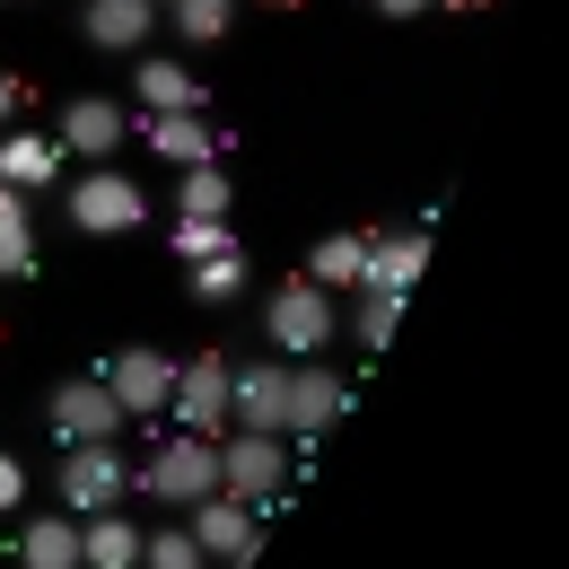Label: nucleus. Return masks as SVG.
<instances>
[{
	"mask_svg": "<svg viewBox=\"0 0 569 569\" xmlns=\"http://www.w3.org/2000/svg\"><path fill=\"white\" fill-rule=\"evenodd\" d=\"M132 482H141L149 499H167V508H193L202 491H219V438H202V429H167Z\"/></svg>",
	"mask_w": 569,
	"mask_h": 569,
	"instance_id": "1",
	"label": "nucleus"
},
{
	"mask_svg": "<svg viewBox=\"0 0 569 569\" xmlns=\"http://www.w3.org/2000/svg\"><path fill=\"white\" fill-rule=\"evenodd\" d=\"M263 342H272L281 359L325 351V342H333V289L307 281V272H289V281L263 298Z\"/></svg>",
	"mask_w": 569,
	"mask_h": 569,
	"instance_id": "2",
	"label": "nucleus"
},
{
	"mask_svg": "<svg viewBox=\"0 0 569 569\" xmlns=\"http://www.w3.org/2000/svg\"><path fill=\"white\" fill-rule=\"evenodd\" d=\"M62 211H71L79 237H132L149 219V193L114 167V158H97L88 176H71V202H62Z\"/></svg>",
	"mask_w": 569,
	"mask_h": 569,
	"instance_id": "3",
	"label": "nucleus"
},
{
	"mask_svg": "<svg viewBox=\"0 0 569 569\" xmlns=\"http://www.w3.org/2000/svg\"><path fill=\"white\" fill-rule=\"evenodd\" d=\"M281 482H289L281 429H219V491H237L246 508H272Z\"/></svg>",
	"mask_w": 569,
	"mask_h": 569,
	"instance_id": "4",
	"label": "nucleus"
},
{
	"mask_svg": "<svg viewBox=\"0 0 569 569\" xmlns=\"http://www.w3.org/2000/svg\"><path fill=\"white\" fill-rule=\"evenodd\" d=\"M132 491V473H123V438H79L62 447V473H53V499L88 517V508H114V499Z\"/></svg>",
	"mask_w": 569,
	"mask_h": 569,
	"instance_id": "5",
	"label": "nucleus"
},
{
	"mask_svg": "<svg viewBox=\"0 0 569 569\" xmlns=\"http://www.w3.org/2000/svg\"><path fill=\"white\" fill-rule=\"evenodd\" d=\"M184 535L202 561H263V508H246L237 491H202Z\"/></svg>",
	"mask_w": 569,
	"mask_h": 569,
	"instance_id": "6",
	"label": "nucleus"
},
{
	"mask_svg": "<svg viewBox=\"0 0 569 569\" xmlns=\"http://www.w3.org/2000/svg\"><path fill=\"white\" fill-rule=\"evenodd\" d=\"M228 429L289 438V359H228Z\"/></svg>",
	"mask_w": 569,
	"mask_h": 569,
	"instance_id": "7",
	"label": "nucleus"
},
{
	"mask_svg": "<svg viewBox=\"0 0 569 569\" xmlns=\"http://www.w3.org/2000/svg\"><path fill=\"white\" fill-rule=\"evenodd\" d=\"M167 421L219 438L228 429V351H193L176 359V395H167Z\"/></svg>",
	"mask_w": 569,
	"mask_h": 569,
	"instance_id": "8",
	"label": "nucleus"
},
{
	"mask_svg": "<svg viewBox=\"0 0 569 569\" xmlns=\"http://www.w3.org/2000/svg\"><path fill=\"white\" fill-rule=\"evenodd\" d=\"M106 386H114V403H123V421H158L167 412V395H176V359L149 351V342H132V351H114L106 368H97Z\"/></svg>",
	"mask_w": 569,
	"mask_h": 569,
	"instance_id": "9",
	"label": "nucleus"
},
{
	"mask_svg": "<svg viewBox=\"0 0 569 569\" xmlns=\"http://www.w3.org/2000/svg\"><path fill=\"white\" fill-rule=\"evenodd\" d=\"M44 421H53L62 447H79V438H123V403H114L106 377H71V386L44 395Z\"/></svg>",
	"mask_w": 569,
	"mask_h": 569,
	"instance_id": "10",
	"label": "nucleus"
},
{
	"mask_svg": "<svg viewBox=\"0 0 569 569\" xmlns=\"http://www.w3.org/2000/svg\"><path fill=\"white\" fill-rule=\"evenodd\" d=\"M123 132H132V114H123V97H71L62 114H53V141L62 158H123Z\"/></svg>",
	"mask_w": 569,
	"mask_h": 569,
	"instance_id": "11",
	"label": "nucleus"
},
{
	"mask_svg": "<svg viewBox=\"0 0 569 569\" xmlns=\"http://www.w3.org/2000/svg\"><path fill=\"white\" fill-rule=\"evenodd\" d=\"M342 412H351V386H342L316 351L289 359V429H298V438H316V429H333Z\"/></svg>",
	"mask_w": 569,
	"mask_h": 569,
	"instance_id": "12",
	"label": "nucleus"
},
{
	"mask_svg": "<svg viewBox=\"0 0 569 569\" xmlns=\"http://www.w3.org/2000/svg\"><path fill=\"white\" fill-rule=\"evenodd\" d=\"M79 36L97 53H141L158 36V0H79Z\"/></svg>",
	"mask_w": 569,
	"mask_h": 569,
	"instance_id": "13",
	"label": "nucleus"
},
{
	"mask_svg": "<svg viewBox=\"0 0 569 569\" xmlns=\"http://www.w3.org/2000/svg\"><path fill=\"white\" fill-rule=\"evenodd\" d=\"M132 132H141V141L158 149L167 167H202V158H219V149H228V132H211L193 106H176V114H141Z\"/></svg>",
	"mask_w": 569,
	"mask_h": 569,
	"instance_id": "14",
	"label": "nucleus"
},
{
	"mask_svg": "<svg viewBox=\"0 0 569 569\" xmlns=\"http://www.w3.org/2000/svg\"><path fill=\"white\" fill-rule=\"evenodd\" d=\"M0 184H18L27 202L53 193V184H62V141H53V132H9V123H0Z\"/></svg>",
	"mask_w": 569,
	"mask_h": 569,
	"instance_id": "15",
	"label": "nucleus"
},
{
	"mask_svg": "<svg viewBox=\"0 0 569 569\" xmlns=\"http://www.w3.org/2000/svg\"><path fill=\"white\" fill-rule=\"evenodd\" d=\"M429 263V237L421 228H403V237H368V254H359V289H395V298H412Z\"/></svg>",
	"mask_w": 569,
	"mask_h": 569,
	"instance_id": "16",
	"label": "nucleus"
},
{
	"mask_svg": "<svg viewBox=\"0 0 569 569\" xmlns=\"http://www.w3.org/2000/svg\"><path fill=\"white\" fill-rule=\"evenodd\" d=\"M79 561L88 569H141V526L123 517V499L79 517Z\"/></svg>",
	"mask_w": 569,
	"mask_h": 569,
	"instance_id": "17",
	"label": "nucleus"
},
{
	"mask_svg": "<svg viewBox=\"0 0 569 569\" xmlns=\"http://www.w3.org/2000/svg\"><path fill=\"white\" fill-rule=\"evenodd\" d=\"M18 561H27V569H79V517H71V508H53V517H27V535H18Z\"/></svg>",
	"mask_w": 569,
	"mask_h": 569,
	"instance_id": "18",
	"label": "nucleus"
},
{
	"mask_svg": "<svg viewBox=\"0 0 569 569\" xmlns=\"http://www.w3.org/2000/svg\"><path fill=\"white\" fill-rule=\"evenodd\" d=\"M132 97H141V114H176V106L202 114V79L184 71V62H141V71H132Z\"/></svg>",
	"mask_w": 569,
	"mask_h": 569,
	"instance_id": "19",
	"label": "nucleus"
},
{
	"mask_svg": "<svg viewBox=\"0 0 569 569\" xmlns=\"http://www.w3.org/2000/svg\"><path fill=\"white\" fill-rule=\"evenodd\" d=\"M184 289H193V307L246 298V246H219V254H202V263H184Z\"/></svg>",
	"mask_w": 569,
	"mask_h": 569,
	"instance_id": "20",
	"label": "nucleus"
},
{
	"mask_svg": "<svg viewBox=\"0 0 569 569\" xmlns=\"http://www.w3.org/2000/svg\"><path fill=\"white\" fill-rule=\"evenodd\" d=\"M158 18L184 36V53H202V44H228V27H237V0H167Z\"/></svg>",
	"mask_w": 569,
	"mask_h": 569,
	"instance_id": "21",
	"label": "nucleus"
},
{
	"mask_svg": "<svg viewBox=\"0 0 569 569\" xmlns=\"http://www.w3.org/2000/svg\"><path fill=\"white\" fill-rule=\"evenodd\" d=\"M395 325H403V298H395V289H351V333L368 351H386Z\"/></svg>",
	"mask_w": 569,
	"mask_h": 569,
	"instance_id": "22",
	"label": "nucleus"
},
{
	"mask_svg": "<svg viewBox=\"0 0 569 569\" xmlns=\"http://www.w3.org/2000/svg\"><path fill=\"white\" fill-rule=\"evenodd\" d=\"M27 272H36V211L9 202L0 211V281H27Z\"/></svg>",
	"mask_w": 569,
	"mask_h": 569,
	"instance_id": "23",
	"label": "nucleus"
},
{
	"mask_svg": "<svg viewBox=\"0 0 569 569\" xmlns=\"http://www.w3.org/2000/svg\"><path fill=\"white\" fill-rule=\"evenodd\" d=\"M359 254H368V237H325V246L307 254V281H325V289H359Z\"/></svg>",
	"mask_w": 569,
	"mask_h": 569,
	"instance_id": "24",
	"label": "nucleus"
},
{
	"mask_svg": "<svg viewBox=\"0 0 569 569\" xmlns=\"http://www.w3.org/2000/svg\"><path fill=\"white\" fill-rule=\"evenodd\" d=\"M219 246H237L228 211H176V254H184V263H202V254H219Z\"/></svg>",
	"mask_w": 569,
	"mask_h": 569,
	"instance_id": "25",
	"label": "nucleus"
},
{
	"mask_svg": "<svg viewBox=\"0 0 569 569\" xmlns=\"http://www.w3.org/2000/svg\"><path fill=\"white\" fill-rule=\"evenodd\" d=\"M184 211H228L237 193H228V176H219V158H202V167H184V193H176Z\"/></svg>",
	"mask_w": 569,
	"mask_h": 569,
	"instance_id": "26",
	"label": "nucleus"
},
{
	"mask_svg": "<svg viewBox=\"0 0 569 569\" xmlns=\"http://www.w3.org/2000/svg\"><path fill=\"white\" fill-rule=\"evenodd\" d=\"M141 561L149 569H193L202 552H193V535H184V526H158V535H141Z\"/></svg>",
	"mask_w": 569,
	"mask_h": 569,
	"instance_id": "27",
	"label": "nucleus"
},
{
	"mask_svg": "<svg viewBox=\"0 0 569 569\" xmlns=\"http://www.w3.org/2000/svg\"><path fill=\"white\" fill-rule=\"evenodd\" d=\"M18 499H27V473H18V456H0V517H9Z\"/></svg>",
	"mask_w": 569,
	"mask_h": 569,
	"instance_id": "28",
	"label": "nucleus"
},
{
	"mask_svg": "<svg viewBox=\"0 0 569 569\" xmlns=\"http://www.w3.org/2000/svg\"><path fill=\"white\" fill-rule=\"evenodd\" d=\"M9 114H27V79L0 71V123H9Z\"/></svg>",
	"mask_w": 569,
	"mask_h": 569,
	"instance_id": "29",
	"label": "nucleus"
},
{
	"mask_svg": "<svg viewBox=\"0 0 569 569\" xmlns=\"http://www.w3.org/2000/svg\"><path fill=\"white\" fill-rule=\"evenodd\" d=\"M368 9H377V18H421L429 0H368Z\"/></svg>",
	"mask_w": 569,
	"mask_h": 569,
	"instance_id": "30",
	"label": "nucleus"
},
{
	"mask_svg": "<svg viewBox=\"0 0 569 569\" xmlns=\"http://www.w3.org/2000/svg\"><path fill=\"white\" fill-rule=\"evenodd\" d=\"M429 9H482V0H429Z\"/></svg>",
	"mask_w": 569,
	"mask_h": 569,
	"instance_id": "31",
	"label": "nucleus"
},
{
	"mask_svg": "<svg viewBox=\"0 0 569 569\" xmlns=\"http://www.w3.org/2000/svg\"><path fill=\"white\" fill-rule=\"evenodd\" d=\"M9 202H27V193H18V184H0V211H9Z\"/></svg>",
	"mask_w": 569,
	"mask_h": 569,
	"instance_id": "32",
	"label": "nucleus"
},
{
	"mask_svg": "<svg viewBox=\"0 0 569 569\" xmlns=\"http://www.w3.org/2000/svg\"><path fill=\"white\" fill-rule=\"evenodd\" d=\"M263 9H298V0H263Z\"/></svg>",
	"mask_w": 569,
	"mask_h": 569,
	"instance_id": "33",
	"label": "nucleus"
},
{
	"mask_svg": "<svg viewBox=\"0 0 569 569\" xmlns=\"http://www.w3.org/2000/svg\"><path fill=\"white\" fill-rule=\"evenodd\" d=\"M158 9H167V0H158Z\"/></svg>",
	"mask_w": 569,
	"mask_h": 569,
	"instance_id": "34",
	"label": "nucleus"
}]
</instances>
